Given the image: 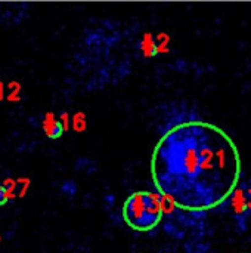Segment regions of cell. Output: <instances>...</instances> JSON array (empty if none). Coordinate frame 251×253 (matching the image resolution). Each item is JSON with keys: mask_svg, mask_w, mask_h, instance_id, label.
Masks as SVG:
<instances>
[{"mask_svg": "<svg viewBox=\"0 0 251 253\" xmlns=\"http://www.w3.org/2000/svg\"><path fill=\"white\" fill-rule=\"evenodd\" d=\"M243 173L234 139L207 122H186L172 127L157 142L151 175L158 194L175 208L206 212L234 196Z\"/></svg>", "mask_w": 251, "mask_h": 253, "instance_id": "6da1fadb", "label": "cell"}, {"mask_svg": "<svg viewBox=\"0 0 251 253\" xmlns=\"http://www.w3.org/2000/svg\"><path fill=\"white\" fill-rule=\"evenodd\" d=\"M161 218L163 211L158 193L136 191L123 205V219L132 230L141 233L151 231L160 224Z\"/></svg>", "mask_w": 251, "mask_h": 253, "instance_id": "7a4b0ae2", "label": "cell"}, {"mask_svg": "<svg viewBox=\"0 0 251 253\" xmlns=\"http://www.w3.org/2000/svg\"><path fill=\"white\" fill-rule=\"evenodd\" d=\"M41 127H43L44 135H46L49 139H58V138H61L62 133H64L59 120L56 119L55 113H52V111H47V113L44 114L43 122H41Z\"/></svg>", "mask_w": 251, "mask_h": 253, "instance_id": "3957f363", "label": "cell"}, {"mask_svg": "<svg viewBox=\"0 0 251 253\" xmlns=\"http://www.w3.org/2000/svg\"><path fill=\"white\" fill-rule=\"evenodd\" d=\"M139 49L145 58H154L157 55V42L151 33L143 34V37L139 43Z\"/></svg>", "mask_w": 251, "mask_h": 253, "instance_id": "277c9868", "label": "cell"}, {"mask_svg": "<svg viewBox=\"0 0 251 253\" xmlns=\"http://www.w3.org/2000/svg\"><path fill=\"white\" fill-rule=\"evenodd\" d=\"M71 127L77 133H83L87 129V116L84 111H77L71 116Z\"/></svg>", "mask_w": 251, "mask_h": 253, "instance_id": "5b68a950", "label": "cell"}, {"mask_svg": "<svg viewBox=\"0 0 251 253\" xmlns=\"http://www.w3.org/2000/svg\"><path fill=\"white\" fill-rule=\"evenodd\" d=\"M9 89H10V92H9V95L6 96V99H7L9 102H19V101H21V90H22L21 83H18V82H10V83H9Z\"/></svg>", "mask_w": 251, "mask_h": 253, "instance_id": "8992f818", "label": "cell"}, {"mask_svg": "<svg viewBox=\"0 0 251 253\" xmlns=\"http://www.w3.org/2000/svg\"><path fill=\"white\" fill-rule=\"evenodd\" d=\"M58 120H59V123L62 126V130L64 132H68L70 127H71V116H70V113H67V111L61 113V116H59Z\"/></svg>", "mask_w": 251, "mask_h": 253, "instance_id": "52a82bcc", "label": "cell"}, {"mask_svg": "<svg viewBox=\"0 0 251 253\" xmlns=\"http://www.w3.org/2000/svg\"><path fill=\"white\" fill-rule=\"evenodd\" d=\"M16 182H18V184H22V188H21V193L18 194V197H24V196H25V193H27V191H28V188H30L31 181H30L28 178H27V179H25V178H21V179H18Z\"/></svg>", "mask_w": 251, "mask_h": 253, "instance_id": "ba28073f", "label": "cell"}, {"mask_svg": "<svg viewBox=\"0 0 251 253\" xmlns=\"http://www.w3.org/2000/svg\"><path fill=\"white\" fill-rule=\"evenodd\" d=\"M7 202H9V199H7L6 190H4V187L1 185V182H0V206H4Z\"/></svg>", "mask_w": 251, "mask_h": 253, "instance_id": "9c48e42d", "label": "cell"}, {"mask_svg": "<svg viewBox=\"0 0 251 253\" xmlns=\"http://www.w3.org/2000/svg\"><path fill=\"white\" fill-rule=\"evenodd\" d=\"M6 99V93H4V84L3 82H0V101Z\"/></svg>", "mask_w": 251, "mask_h": 253, "instance_id": "30bf717a", "label": "cell"}]
</instances>
